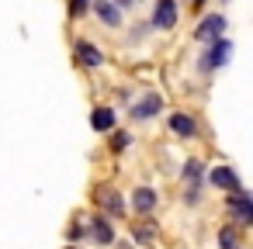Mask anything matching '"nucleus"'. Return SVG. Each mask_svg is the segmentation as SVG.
<instances>
[{"instance_id": "obj_1", "label": "nucleus", "mask_w": 253, "mask_h": 249, "mask_svg": "<svg viewBox=\"0 0 253 249\" xmlns=\"http://www.w3.org/2000/svg\"><path fill=\"white\" fill-rule=\"evenodd\" d=\"M229 56H232V42H229V38H218V42H211V45H208V52L198 59V70H201V73L222 70V66L229 63Z\"/></svg>"}, {"instance_id": "obj_2", "label": "nucleus", "mask_w": 253, "mask_h": 249, "mask_svg": "<svg viewBox=\"0 0 253 249\" xmlns=\"http://www.w3.org/2000/svg\"><path fill=\"white\" fill-rule=\"evenodd\" d=\"M229 218L236 225H253V194H229Z\"/></svg>"}, {"instance_id": "obj_3", "label": "nucleus", "mask_w": 253, "mask_h": 249, "mask_svg": "<svg viewBox=\"0 0 253 249\" xmlns=\"http://www.w3.org/2000/svg\"><path fill=\"white\" fill-rule=\"evenodd\" d=\"M177 0H156V7H153V28L156 32H170L177 28Z\"/></svg>"}, {"instance_id": "obj_4", "label": "nucleus", "mask_w": 253, "mask_h": 249, "mask_svg": "<svg viewBox=\"0 0 253 249\" xmlns=\"http://www.w3.org/2000/svg\"><path fill=\"white\" fill-rule=\"evenodd\" d=\"M222 32H225V18H222V14H208V18H201V25L194 28V38L205 42V45H211V42L222 38Z\"/></svg>"}, {"instance_id": "obj_5", "label": "nucleus", "mask_w": 253, "mask_h": 249, "mask_svg": "<svg viewBox=\"0 0 253 249\" xmlns=\"http://www.w3.org/2000/svg\"><path fill=\"white\" fill-rule=\"evenodd\" d=\"M201 177H205V166H201L198 159H191V163L184 166V183H187L184 201H187V204H198V201H201Z\"/></svg>"}, {"instance_id": "obj_6", "label": "nucleus", "mask_w": 253, "mask_h": 249, "mask_svg": "<svg viewBox=\"0 0 253 249\" xmlns=\"http://www.w3.org/2000/svg\"><path fill=\"white\" fill-rule=\"evenodd\" d=\"M160 111H163V97H160V94H153V90H149V94H142V97L132 104V118H135V121H149V118H156Z\"/></svg>"}, {"instance_id": "obj_7", "label": "nucleus", "mask_w": 253, "mask_h": 249, "mask_svg": "<svg viewBox=\"0 0 253 249\" xmlns=\"http://www.w3.org/2000/svg\"><path fill=\"white\" fill-rule=\"evenodd\" d=\"M73 56H77V63L87 66V70H101V66H104V52H101L94 42H84V38H80V42L73 45Z\"/></svg>"}, {"instance_id": "obj_8", "label": "nucleus", "mask_w": 253, "mask_h": 249, "mask_svg": "<svg viewBox=\"0 0 253 249\" xmlns=\"http://www.w3.org/2000/svg\"><path fill=\"white\" fill-rule=\"evenodd\" d=\"M208 180H211V187H215V190H225V194L243 190V187H239V177H236V170H232V166H215V170L208 173Z\"/></svg>"}, {"instance_id": "obj_9", "label": "nucleus", "mask_w": 253, "mask_h": 249, "mask_svg": "<svg viewBox=\"0 0 253 249\" xmlns=\"http://www.w3.org/2000/svg\"><path fill=\"white\" fill-rule=\"evenodd\" d=\"M94 14L101 18L104 28H122V7L115 0H94Z\"/></svg>"}, {"instance_id": "obj_10", "label": "nucleus", "mask_w": 253, "mask_h": 249, "mask_svg": "<svg viewBox=\"0 0 253 249\" xmlns=\"http://www.w3.org/2000/svg\"><path fill=\"white\" fill-rule=\"evenodd\" d=\"M167 125H170V132L180 135V139H198V121H194L191 114H180V111H177V114H170Z\"/></svg>"}, {"instance_id": "obj_11", "label": "nucleus", "mask_w": 253, "mask_h": 249, "mask_svg": "<svg viewBox=\"0 0 253 249\" xmlns=\"http://www.w3.org/2000/svg\"><path fill=\"white\" fill-rule=\"evenodd\" d=\"M94 197H97V204H101V208H104V211H108L111 218H118V214L125 211V204H122L118 190H111V187H101V190H97Z\"/></svg>"}, {"instance_id": "obj_12", "label": "nucleus", "mask_w": 253, "mask_h": 249, "mask_svg": "<svg viewBox=\"0 0 253 249\" xmlns=\"http://www.w3.org/2000/svg\"><path fill=\"white\" fill-rule=\"evenodd\" d=\"M132 208H135V214H149L156 208V190L153 187H139L132 194Z\"/></svg>"}, {"instance_id": "obj_13", "label": "nucleus", "mask_w": 253, "mask_h": 249, "mask_svg": "<svg viewBox=\"0 0 253 249\" xmlns=\"http://www.w3.org/2000/svg\"><path fill=\"white\" fill-rule=\"evenodd\" d=\"M90 128L94 132H115V111L111 107H94V114H90Z\"/></svg>"}, {"instance_id": "obj_14", "label": "nucleus", "mask_w": 253, "mask_h": 249, "mask_svg": "<svg viewBox=\"0 0 253 249\" xmlns=\"http://www.w3.org/2000/svg\"><path fill=\"white\" fill-rule=\"evenodd\" d=\"M90 228H94V242H97V246L115 242V228H111V221H108V218H94V221H90Z\"/></svg>"}, {"instance_id": "obj_15", "label": "nucleus", "mask_w": 253, "mask_h": 249, "mask_svg": "<svg viewBox=\"0 0 253 249\" xmlns=\"http://www.w3.org/2000/svg\"><path fill=\"white\" fill-rule=\"evenodd\" d=\"M218 249H239V235H236V228H232V225L218 228Z\"/></svg>"}, {"instance_id": "obj_16", "label": "nucleus", "mask_w": 253, "mask_h": 249, "mask_svg": "<svg viewBox=\"0 0 253 249\" xmlns=\"http://www.w3.org/2000/svg\"><path fill=\"white\" fill-rule=\"evenodd\" d=\"M87 7H90V0H70V18L87 14Z\"/></svg>"}, {"instance_id": "obj_17", "label": "nucleus", "mask_w": 253, "mask_h": 249, "mask_svg": "<svg viewBox=\"0 0 253 249\" xmlns=\"http://www.w3.org/2000/svg\"><path fill=\"white\" fill-rule=\"evenodd\" d=\"M111 145H115V149L122 152V149L128 145V135H125V132H115V135H111Z\"/></svg>"}, {"instance_id": "obj_18", "label": "nucleus", "mask_w": 253, "mask_h": 249, "mask_svg": "<svg viewBox=\"0 0 253 249\" xmlns=\"http://www.w3.org/2000/svg\"><path fill=\"white\" fill-rule=\"evenodd\" d=\"M66 235H70V239H73V242H77V239H84V228H80V225H73V228H70V232H66Z\"/></svg>"}, {"instance_id": "obj_19", "label": "nucleus", "mask_w": 253, "mask_h": 249, "mask_svg": "<svg viewBox=\"0 0 253 249\" xmlns=\"http://www.w3.org/2000/svg\"><path fill=\"white\" fill-rule=\"evenodd\" d=\"M187 4H191V11H201V7H205V0H187Z\"/></svg>"}, {"instance_id": "obj_20", "label": "nucleus", "mask_w": 253, "mask_h": 249, "mask_svg": "<svg viewBox=\"0 0 253 249\" xmlns=\"http://www.w3.org/2000/svg\"><path fill=\"white\" fill-rule=\"evenodd\" d=\"M118 7H132V4H139V0H115Z\"/></svg>"}, {"instance_id": "obj_21", "label": "nucleus", "mask_w": 253, "mask_h": 249, "mask_svg": "<svg viewBox=\"0 0 253 249\" xmlns=\"http://www.w3.org/2000/svg\"><path fill=\"white\" fill-rule=\"evenodd\" d=\"M222 4H229V0H222Z\"/></svg>"}]
</instances>
